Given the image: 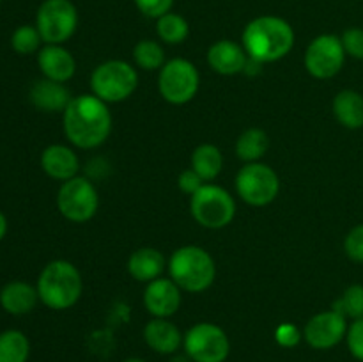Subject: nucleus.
Returning a JSON list of instances; mask_svg holds the SVG:
<instances>
[{"instance_id":"34","label":"nucleus","mask_w":363,"mask_h":362,"mask_svg":"<svg viewBox=\"0 0 363 362\" xmlns=\"http://www.w3.org/2000/svg\"><path fill=\"white\" fill-rule=\"evenodd\" d=\"M303 339V332L293 323H282L275 330V341L284 348H294Z\"/></svg>"},{"instance_id":"24","label":"nucleus","mask_w":363,"mask_h":362,"mask_svg":"<svg viewBox=\"0 0 363 362\" xmlns=\"http://www.w3.org/2000/svg\"><path fill=\"white\" fill-rule=\"evenodd\" d=\"M269 148V137L261 128H248L236 141L238 158L247 163L259 162Z\"/></svg>"},{"instance_id":"39","label":"nucleus","mask_w":363,"mask_h":362,"mask_svg":"<svg viewBox=\"0 0 363 362\" xmlns=\"http://www.w3.org/2000/svg\"><path fill=\"white\" fill-rule=\"evenodd\" d=\"M0 2H2V0H0Z\"/></svg>"},{"instance_id":"21","label":"nucleus","mask_w":363,"mask_h":362,"mask_svg":"<svg viewBox=\"0 0 363 362\" xmlns=\"http://www.w3.org/2000/svg\"><path fill=\"white\" fill-rule=\"evenodd\" d=\"M39 300L38 287L25 280H13L0 290V305L13 316L28 314Z\"/></svg>"},{"instance_id":"30","label":"nucleus","mask_w":363,"mask_h":362,"mask_svg":"<svg viewBox=\"0 0 363 362\" xmlns=\"http://www.w3.org/2000/svg\"><path fill=\"white\" fill-rule=\"evenodd\" d=\"M344 252L354 263H363V224L354 226L344 240Z\"/></svg>"},{"instance_id":"26","label":"nucleus","mask_w":363,"mask_h":362,"mask_svg":"<svg viewBox=\"0 0 363 362\" xmlns=\"http://www.w3.org/2000/svg\"><path fill=\"white\" fill-rule=\"evenodd\" d=\"M156 34L167 45H181L190 35V25L186 18L170 11L156 20Z\"/></svg>"},{"instance_id":"7","label":"nucleus","mask_w":363,"mask_h":362,"mask_svg":"<svg viewBox=\"0 0 363 362\" xmlns=\"http://www.w3.org/2000/svg\"><path fill=\"white\" fill-rule=\"evenodd\" d=\"M35 27L46 45H64L77 32V7L71 0H45L35 14Z\"/></svg>"},{"instance_id":"1","label":"nucleus","mask_w":363,"mask_h":362,"mask_svg":"<svg viewBox=\"0 0 363 362\" xmlns=\"http://www.w3.org/2000/svg\"><path fill=\"white\" fill-rule=\"evenodd\" d=\"M62 126L67 141L80 149L101 146L112 131L108 103L94 94L73 96L62 112Z\"/></svg>"},{"instance_id":"6","label":"nucleus","mask_w":363,"mask_h":362,"mask_svg":"<svg viewBox=\"0 0 363 362\" xmlns=\"http://www.w3.org/2000/svg\"><path fill=\"white\" fill-rule=\"evenodd\" d=\"M138 87V73L131 64L113 59L99 64L91 75L92 94L105 103H121Z\"/></svg>"},{"instance_id":"17","label":"nucleus","mask_w":363,"mask_h":362,"mask_svg":"<svg viewBox=\"0 0 363 362\" xmlns=\"http://www.w3.org/2000/svg\"><path fill=\"white\" fill-rule=\"evenodd\" d=\"M144 339L160 355H174L183 346L184 336L169 318H152L144 327Z\"/></svg>"},{"instance_id":"14","label":"nucleus","mask_w":363,"mask_h":362,"mask_svg":"<svg viewBox=\"0 0 363 362\" xmlns=\"http://www.w3.org/2000/svg\"><path fill=\"white\" fill-rule=\"evenodd\" d=\"M181 287L170 277L151 280L144 291V305L152 318H170L176 314L183 302Z\"/></svg>"},{"instance_id":"29","label":"nucleus","mask_w":363,"mask_h":362,"mask_svg":"<svg viewBox=\"0 0 363 362\" xmlns=\"http://www.w3.org/2000/svg\"><path fill=\"white\" fill-rule=\"evenodd\" d=\"M41 43L43 38L35 25H21L11 35V46L20 55H30V53L39 52Z\"/></svg>"},{"instance_id":"9","label":"nucleus","mask_w":363,"mask_h":362,"mask_svg":"<svg viewBox=\"0 0 363 362\" xmlns=\"http://www.w3.org/2000/svg\"><path fill=\"white\" fill-rule=\"evenodd\" d=\"M201 85L199 70L186 59H170L160 70L158 89L165 102L184 105L197 96Z\"/></svg>"},{"instance_id":"28","label":"nucleus","mask_w":363,"mask_h":362,"mask_svg":"<svg viewBox=\"0 0 363 362\" xmlns=\"http://www.w3.org/2000/svg\"><path fill=\"white\" fill-rule=\"evenodd\" d=\"M333 311L340 312L346 319H362L363 318V286L362 284H351L346 287L342 297L333 302Z\"/></svg>"},{"instance_id":"35","label":"nucleus","mask_w":363,"mask_h":362,"mask_svg":"<svg viewBox=\"0 0 363 362\" xmlns=\"http://www.w3.org/2000/svg\"><path fill=\"white\" fill-rule=\"evenodd\" d=\"M202 185H204V180H202L194 169L183 170V172L179 174V180H177V187H179V190L184 192V194H188L190 197L202 187Z\"/></svg>"},{"instance_id":"2","label":"nucleus","mask_w":363,"mask_h":362,"mask_svg":"<svg viewBox=\"0 0 363 362\" xmlns=\"http://www.w3.org/2000/svg\"><path fill=\"white\" fill-rule=\"evenodd\" d=\"M248 59L259 64L284 59L294 46V28L287 20L273 14L248 21L241 35Z\"/></svg>"},{"instance_id":"23","label":"nucleus","mask_w":363,"mask_h":362,"mask_svg":"<svg viewBox=\"0 0 363 362\" xmlns=\"http://www.w3.org/2000/svg\"><path fill=\"white\" fill-rule=\"evenodd\" d=\"M191 169L204 181H213L223 169V155L215 144H201L191 153Z\"/></svg>"},{"instance_id":"11","label":"nucleus","mask_w":363,"mask_h":362,"mask_svg":"<svg viewBox=\"0 0 363 362\" xmlns=\"http://www.w3.org/2000/svg\"><path fill=\"white\" fill-rule=\"evenodd\" d=\"M183 348L194 362H225L230 353V341L222 327L202 322L184 334Z\"/></svg>"},{"instance_id":"12","label":"nucleus","mask_w":363,"mask_h":362,"mask_svg":"<svg viewBox=\"0 0 363 362\" xmlns=\"http://www.w3.org/2000/svg\"><path fill=\"white\" fill-rule=\"evenodd\" d=\"M305 70L319 80L333 78L346 62V50L335 34H321L311 41L305 50Z\"/></svg>"},{"instance_id":"38","label":"nucleus","mask_w":363,"mask_h":362,"mask_svg":"<svg viewBox=\"0 0 363 362\" xmlns=\"http://www.w3.org/2000/svg\"><path fill=\"white\" fill-rule=\"evenodd\" d=\"M124 362H145V361L144 358H138V357H130V358H126Z\"/></svg>"},{"instance_id":"33","label":"nucleus","mask_w":363,"mask_h":362,"mask_svg":"<svg viewBox=\"0 0 363 362\" xmlns=\"http://www.w3.org/2000/svg\"><path fill=\"white\" fill-rule=\"evenodd\" d=\"M133 2L144 16L156 18V20L163 14L170 13L174 6V0H133Z\"/></svg>"},{"instance_id":"4","label":"nucleus","mask_w":363,"mask_h":362,"mask_svg":"<svg viewBox=\"0 0 363 362\" xmlns=\"http://www.w3.org/2000/svg\"><path fill=\"white\" fill-rule=\"evenodd\" d=\"M169 275L183 291L202 293L215 283V259L206 248L184 245L170 256Z\"/></svg>"},{"instance_id":"8","label":"nucleus","mask_w":363,"mask_h":362,"mask_svg":"<svg viewBox=\"0 0 363 362\" xmlns=\"http://www.w3.org/2000/svg\"><path fill=\"white\" fill-rule=\"evenodd\" d=\"M57 208H59L60 215L69 222H89L98 213V190L87 177H71L60 185L59 194H57Z\"/></svg>"},{"instance_id":"16","label":"nucleus","mask_w":363,"mask_h":362,"mask_svg":"<svg viewBox=\"0 0 363 362\" xmlns=\"http://www.w3.org/2000/svg\"><path fill=\"white\" fill-rule=\"evenodd\" d=\"M38 64L45 78L66 84L77 71V60L62 45H46L38 52Z\"/></svg>"},{"instance_id":"5","label":"nucleus","mask_w":363,"mask_h":362,"mask_svg":"<svg viewBox=\"0 0 363 362\" xmlns=\"http://www.w3.org/2000/svg\"><path fill=\"white\" fill-rule=\"evenodd\" d=\"M190 212L195 222L206 229H222L236 216V201L225 188L204 183L190 197Z\"/></svg>"},{"instance_id":"22","label":"nucleus","mask_w":363,"mask_h":362,"mask_svg":"<svg viewBox=\"0 0 363 362\" xmlns=\"http://www.w3.org/2000/svg\"><path fill=\"white\" fill-rule=\"evenodd\" d=\"M332 110L335 119L347 130L363 128V96L353 89H344L333 98Z\"/></svg>"},{"instance_id":"18","label":"nucleus","mask_w":363,"mask_h":362,"mask_svg":"<svg viewBox=\"0 0 363 362\" xmlns=\"http://www.w3.org/2000/svg\"><path fill=\"white\" fill-rule=\"evenodd\" d=\"M41 167L52 180L67 181L74 177L80 169L77 153L62 144H52L41 153Z\"/></svg>"},{"instance_id":"37","label":"nucleus","mask_w":363,"mask_h":362,"mask_svg":"<svg viewBox=\"0 0 363 362\" xmlns=\"http://www.w3.org/2000/svg\"><path fill=\"white\" fill-rule=\"evenodd\" d=\"M169 362H194V361H191V358L188 357L186 353H183V355H181V353H174L172 357H170Z\"/></svg>"},{"instance_id":"19","label":"nucleus","mask_w":363,"mask_h":362,"mask_svg":"<svg viewBox=\"0 0 363 362\" xmlns=\"http://www.w3.org/2000/svg\"><path fill=\"white\" fill-rule=\"evenodd\" d=\"M71 99H73V96L66 85L60 84V82L48 80V78L38 80L30 89L32 105L41 112H64Z\"/></svg>"},{"instance_id":"20","label":"nucleus","mask_w":363,"mask_h":362,"mask_svg":"<svg viewBox=\"0 0 363 362\" xmlns=\"http://www.w3.org/2000/svg\"><path fill=\"white\" fill-rule=\"evenodd\" d=\"M167 268V259L158 248L142 247L131 252L128 259V272L138 283L149 284L151 280L162 277L163 270Z\"/></svg>"},{"instance_id":"3","label":"nucleus","mask_w":363,"mask_h":362,"mask_svg":"<svg viewBox=\"0 0 363 362\" xmlns=\"http://www.w3.org/2000/svg\"><path fill=\"white\" fill-rule=\"evenodd\" d=\"M39 300L53 311H66L80 300L84 293V279L73 263L66 259L50 261L38 277Z\"/></svg>"},{"instance_id":"36","label":"nucleus","mask_w":363,"mask_h":362,"mask_svg":"<svg viewBox=\"0 0 363 362\" xmlns=\"http://www.w3.org/2000/svg\"><path fill=\"white\" fill-rule=\"evenodd\" d=\"M6 233H7V219L6 215L0 212V241H2V238L6 236Z\"/></svg>"},{"instance_id":"10","label":"nucleus","mask_w":363,"mask_h":362,"mask_svg":"<svg viewBox=\"0 0 363 362\" xmlns=\"http://www.w3.org/2000/svg\"><path fill=\"white\" fill-rule=\"evenodd\" d=\"M236 192L241 201L255 208L272 204L280 192L279 174L266 163H247L236 176Z\"/></svg>"},{"instance_id":"31","label":"nucleus","mask_w":363,"mask_h":362,"mask_svg":"<svg viewBox=\"0 0 363 362\" xmlns=\"http://www.w3.org/2000/svg\"><path fill=\"white\" fill-rule=\"evenodd\" d=\"M340 41H342L344 50H346V55L353 57V59L363 60V28H347V31H344V34L340 35Z\"/></svg>"},{"instance_id":"25","label":"nucleus","mask_w":363,"mask_h":362,"mask_svg":"<svg viewBox=\"0 0 363 362\" xmlns=\"http://www.w3.org/2000/svg\"><path fill=\"white\" fill-rule=\"evenodd\" d=\"M30 341L21 330H4L0 334V362H27Z\"/></svg>"},{"instance_id":"27","label":"nucleus","mask_w":363,"mask_h":362,"mask_svg":"<svg viewBox=\"0 0 363 362\" xmlns=\"http://www.w3.org/2000/svg\"><path fill=\"white\" fill-rule=\"evenodd\" d=\"M133 59L137 67L144 71H156L165 66V50L155 39H142L135 45Z\"/></svg>"},{"instance_id":"32","label":"nucleus","mask_w":363,"mask_h":362,"mask_svg":"<svg viewBox=\"0 0 363 362\" xmlns=\"http://www.w3.org/2000/svg\"><path fill=\"white\" fill-rule=\"evenodd\" d=\"M346 343L351 355H353L357 361L363 362V318L354 319V322L351 323L346 334Z\"/></svg>"},{"instance_id":"13","label":"nucleus","mask_w":363,"mask_h":362,"mask_svg":"<svg viewBox=\"0 0 363 362\" xmlns=\"http://www.w3.org/2000/svg\"><path fill=\"white\" fill-rule=\"evenodd\" d=\"M347 329V319L340 312L330 309L318 312L308 319L303 329V339L314 350H330L346 339Z\"/></svg>"},{"instance_id":"15","label":"nucleus","mask_w":363,"mask_h":362,"mask_svg":"<svg viewBox=\"0 0 363 362\" xmlns=\"http://www.w3.org/2000/svg\"><path fill=\"white\" fill-rule=\"evenodd\" d=\"M248 62V55L243 45L233 39H218L208 50V64L218 75H238L245 71Z\"/></svg>"}]
</instances>
